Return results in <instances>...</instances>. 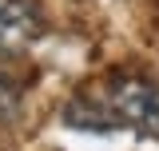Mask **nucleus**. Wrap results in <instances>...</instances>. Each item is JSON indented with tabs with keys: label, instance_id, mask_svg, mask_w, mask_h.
Masks as SVG:
<instances>
[{
	"label": "nucleus",
	"instance_id": "f03ea898",
	"mask_svg": "<svg viewBox=\"0 0 159 151\" xmlns=\"http://www.w3.org/2000/svg\"><path fill=\"white\" fill-rule=\"evenodd\" d=\"M44 20L32 0H0V56H12L24 44H32Z\"/></svg>",
	"mask_w": 159,
	"mask_h": 151
},
{
	"label": "nucleus",
	"instance_id": "7ed1b4c3",
	"mask_svg": "<svg viewBox=\"0 0 159 151\" xmlns=\"http://www.w3.org/2000/svg\"><path fill=\"white\" fill-rule=\"evenodd\" d=\"M12 112H16V92H12V88L0 80V119H8Z\"/></svg>",
	"mask_w": 159,
	"mask_h": 151
},
{
	"label": "nucleus",
	"instance_id": "f257e3e1",
	"mask_svg": "<svg viewBox=\"0 0 159 151\" xmlns=\"http://www.w3.org/2000/svg\"><path fill=\"white\" fill-rule=\"evenodd\" d=\"M107 112L139 135H159V84L143 76H119L107 88Z\"/></svg>",
	"mask_w": 159,
	"mask_h": 151
}]
</instances>
